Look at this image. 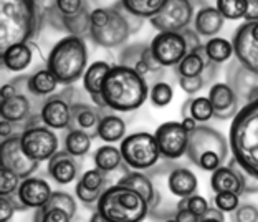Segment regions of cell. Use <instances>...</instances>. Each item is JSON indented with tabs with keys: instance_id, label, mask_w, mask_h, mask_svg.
I'll return each instance as SVG.
<instances>
[{
	"instance_id": "1",
	"label": "cell",
	"mask_w": 258,
	"mask_h": 222,
	"mask_svg": "<svg viewBox=\"0 0 258 222\" xmlns=\"http://www.w3.org/2000/svg\"><path fill=\"white\" fill-rule=\"evenodd\" d=\"M42 2L33 0H2L0 2V50L12 45L28 43L37 38L46 22Z\"/></svg>"
},
{
	"instance_id": "2",
	"label": "cell",
	"mask_w": 258,
	"mask_h": 222,
	"mask_svg": "<svg viewBox=\"0 0 258 222\" xmlns=\"http://www.w3.org/2000/svg\"><path fill=\"white\" fill-rule=\"evenodd\" d=\"M103 101L114 113H131L139 109L149 96V86L144 77L131 68L113 65L101 88Z\"/></svg>"
},
{
	"instance_id": "3",
	"label": "cell",
	"mask_w": 258,
	"mask_h": 222,
	"mask_svg": "<svg viewBox=\"0 0 258 222\" xmlns=\"http://www.w3.org/2000/svg\"><path fill=\"white\" fill-rule=\"evenodd\" d=\"M228 146L237 164L258 178V100L242 106L232 120Z\"/></svg>"
},
{
	"instance_id": "4",
	"label": "cell",
	"mask_w": 258,
	"mask_h": 222,
	"mask_svg": "<svg viewBox=\"0 0 258 222\" xmlns=\"http://www.w3.org/2000/svg\"><path fill=\"white\" fill-rule=\"evenodd\" d=\"M88 48L85 38L81 37H63L50 50L46 68L55 75L58 83L72 86L80 78L85 77L88 70Z\"/></svg>"
},
{
	"instance_id": "5",
	"label": "cell",
	"mask_w": 258,
	"mask_h": 222,
	"mask_svg": "<svg viewBox=\"0 0 258 222\" xmlns=\"http://www.w3.org/2000/svg\"><path fill=\"white\" fill-rule=\"evenodd\" d=\"M95 209L108 222H143L149 215V202L139 192L121 184H111Z\"/></svg>"
},
{
	"instance_id": "6",
	"label": "cell",
	"mask_w": 258,
	"mask_h": 222,
	"mask_svg": "<svg viewBox=\"0 0 258 222\" xmlns=\"http://www.w3.org/2000/svg\"><path fill=\"white\" fill-rule=\"evenodd\" d=\"M228 153H230V146L227 138L215 128L199 125L192 133H189V146H187L185 156L194 166L202 171L214 173L220 166H225Z\"/></svg>"
},
{
	"instance_id": "7",
	"label": "cell",
	"mask_w": 258,
	"mask_h": 222,
	"mask_svg": "<svg viewBox=\"0 0 258 222\" xmlns=\"http://www.w3.org/2000/svg\"><path fill=\"white\" fill-rule=\"evenodd\" d=\"M22 148L32 161L43 162L50 161L58 151V136L53 130L45 126L40 115H33L25 123V128L20 133Z\"/></svg>"
},
{
	"instance_id": "8",
	"label": "cell",
	"mask_w": 258,
	"mask_h": 222,
	"mask_svg": "<svg viewBox=\"0 0 258 222\" xmlns=\"http://www.w3.org/2000/svg\"><path fill=\"white\" fill-rule=\"evenodd\" d=\"M119 149L124 164L129 169H136L141 173H146L148 169L154 168L161 157L156 136L148 131L127 134L121 141Z\"/></svg>"
},
{
	"instance_id": "9",
	"label": "cell",
	"mask_w": 258,
	"mask_h": 222,
	"mask_svg": "<svg viewBox=\"0 0 258 222\" xmlns=\"http://www.w3.org/2000/svg\"><path fill=\"white\" fill-rule=\"evenodd\" d=\"M131 28L126 20V10L121 2L109 7V17L106 23L99 28H90V38L93 43L103 48H118L127 42Z\"/></svg>"
},
{
	"instance_id": "10",
	"label": "cell",
	"mask_w": 258,
	"mask_h": 222,
	"mask_svg": "<svg viewBox=\"0 0 258 222\" xmlns=\"http://www.w3.org/2000/svg\"><path fill=\"white\" fill-rule=\"evenodd\" d=\"M75 90L68 86L61 93L51 95L50 98L42 101L40 108V120L50 130H67L70 128V120H72V106H73Z\"/></svg>"
},
{
	"instance_id": "11",
	"label": "cell",
	"mask_w": 258,
	"mask_h": 222,
	"mask_svg": "<svg viewBox=\"0 0 258 222\" xmlns=\"http://www.w3.org/2000/svg\"><path fill=\"white\" fill-rule=\"evenodd\" d=\"M194 20V5L189 0H167L164 9L151 19L152 28L159 33L182 32Z\"/></svg>"
},
{
	"instance_id": "12",
	"label": "cell",
	"mask_w": 258,
	"mask_h": 222,
	"mask_svg": "<svg viewBox=\"0 0 258 222\" xmlns=\"http://www.w3.org/2000/svg\"><path fill=\"white\" fill-rule=\"evenodd\" d=\"M233 57L242 67L258 73V22L242 23L232 38Z\"/></svg>"
},
{
	"instance_id": "13",
	"label": "cell",
	"mask_w": 258,
	"mask_h": 222,
	"mask_svg": "<svg viewBox=\"0 0 258 222\" xmlns=\"http://www.w3.org/2000/svg\"><path fill=\"white\" fill-rule=\"evenodd\" d=\"M154 136L157 146H159L161 157H164L166 161H175L185 156L187 146H189V133L184 130L182 123H162L156 130Z\"/></svg>"
},
{
	"instance_id": "14",
	"label": "cell",
	"mask_w": 258,
	"mask_h": 222,
	"mask_svg": "<svg viewBox=\"0 0 258 222\" xmlns=\"http://www.w3.org/2000/svg\"><path fill=\"white\" fill-rule=\"evenodd\" d=\"M152 55L162 68L177 67L184 57L189 53L185 40L180 32H164L157 33L149 43Z\"/></svg>"
},
{
	"instance_id": "15",
	"label": "cell",
	"mask_w": 258,
	"mask_h": 222,
	"mask_svg": "<svg viewBox=\"0 0 258 222\" xmlns=\"http://www.w3.org/2000/svg\"><path fill=\"white\" fill-rule=\"evenodd\" d=\"M0 166H5L15 173L20 179H27L37 173L40 162L32 161L22 148L20 134L2 139L0 143Z\"/></svg>"
},
{
	"instance_id": "16",
	"label": "cell",
	"mask_w": 258,
	"mask_h": 222,
	"mask_svg": "<svg viewBox=\"0 0 258 222\" xmlns=\"http://www.w3.org/2000/svg\"><path fill=\"white\" fill-rule=\"evenodd\" d=\"M225 77H227V85L233 90L238 101L243 106L258 100V73L250 72V70L242 67L233 58L227 65Z\"/></svg>"
},
{
	"instance_id": "17",
	"label": "cell",
	"mask_w": 258,
	"mask_h": 222,
	"mask_svg": "<svg viewBox=\"0 0 258 222\" xmlns=\"http://www.w3.org/2000/svg\"><path fill=\"white\" fill-rule=\"evenodd\" d=\"M51 194H53V191L45 179L30 176L27 179H22L20 188L14 194V197L19 202L20 211H28V209L37 211L50 201Z\"/></svg>"
},
{
	"instance_id": "18",
	"label": "cell",
	"mask_w": 258,
	"mask_h": 222,
	"mask_svg": "<svg viewBox=\"0 0 258 222\" xmlns=\"http://www.w3.org/2000/svg\"><path fill=\"white\" fill-rule=\"evenodd\" d=\"M209 101L217 120H233L240 111V101L227 83H215L209 90Z\"/></svg>"
},
{
	"instance_id": "19",
	"label": "cell",
	"mask_w": 258,
	"mask_h": 222,
	"mask_svg": "<svg viewBox=\"0 0 258 222\" xmlns=\"http://www.w3.org/2000/svg\"><path fill=\"white\" fill-rule=\"evenodd\" d=\"M81 166H83V157L72 156L64 149H61L48 161L46 171H48V176L53 179L56 184L67 186L78 178Z\"/></svg>"
},
{
	"instance_id": "20",
	"label": "cell",
	"mask_w": 258,
	"mask_h": 222,
	"mask_svg": "<svg viewBox=\"0 0 258 222\" xmlns=\"http://www.w3.org/2000/svg\"><path fill=\"white\" fill-rule=\"evenodd\" d=\"M210 188L219 194V192H233V194H243V178L242 168H240L235 159L230 157L225 166L215 169L210 176Z\"/></svg>"
},
{
	"instance_id": "21",
	"label": "cell",
	"mask_w": 258,
	"mask_h": 222,
	"mask_svg": "<svg viewBox=\"0 0 258 222\" xmlns=\"http://www.w3.org/2000/svg\"><path fill=\"white\" fill-rule=\"evenodd\" d=\"M99 120H101V108L86 103H73L68 131H83L91 138H96Z\"/></svg>"
},
{
	"instance_id": "22",
	"label": "cell",
	"mask_w": 258,
	"mask_h": 222,
	"mask_svg": "<svg viewBox=\"0 0 258 222\" xmlns=\"http://www.w3.org/2000/svg\"><path fill=\"white\" fill-rule=\"evenodd\" d=\"M111 70V65L106 62H95L88 67L85 77H83V86L86 93L90 95V98L93 100V103L96 104L98 108L106 109V104L103 101L101 96V88L104 83V78L108 77Z\"/></svg>"
},
{
	"instance_id": "23",
	"label": "cell",
	"mask_w": 258,
	"mask_h": 222,
	"mask_svg": "<svg viewBox=\"0 0 258 222\" xmlns=\"http://www.w3.org/2000/svg\"><path fill=\"white\" fill-rule=\"evenodd\" d=\"M0 116L5 121L15 123V125H22L32 118V101L27 96L25 91H19L15 96L9 98V100L0 101Z\"/></svg>"
},
{
	"instance_id": "24",
	"label": "cell",
	"mask_w": 258,
	"mask_h": 222,
	"mask_svg": "<svg viewBox=\"0 0 258 222\" xmlns=\"http://www.w3.org/2000/svg\"><path fill=\"white\" fill-rule=\"evenodd\" d=\"M167 186L174 197L182 199V197H189L192 194H196L199 183H197V176L190 169L174 164L167 174Z\"/></svg>"
},
{
	"instance_id": "25",
	"label": "cell",
	"mask_w": 258,
	"mask_h": 222,
	"mask_svg": "<svg viewBox=\"0 0 258 222\" xmlns=\"http://www.w3.org/2000/svg\"><path fill=\"white\" fill-rule=\"evenodd\" d=\"M98 138L104 143H121L126 138V123L111 109H101L98 125Z\"/></svg>"
},
{
	"instance_id": "26",
	"label": "cell",
	"mask_w": 258,
	"mask_h": 222,
	"mask_svg": "<svg viewBox=\"0 0 258 222\" xmlns=\"http://www.w3.org/2000/svg\"><path fill=\"white\" fill-rule=\"evenodd\" d=\"M224 23L225 19L220 15V12L215 7H209V5L197 10V14L194 15V30L201 37H217L222 28H224Z\"/></svg>"
},
{
	"instance_id": "27",
	"label": "cell",
	"mask_w": 258,
	"mask_h": 222,
	"mask_svg": "<svg viewBox=\"0 0 258 222\" xmlns=\"http://www.w3.org/2000/svg\"><path fill=\"white\" fill-rule=\"evenodd\" d=\"M148 43H133L122 48L121 55L118 58V65L131 68L133 72H136L141 77H146L149 73L148 68Z\"/></svg>"
},
{
	"instance_id": "28",
	"label": "cell",
	"mask_w": 258,
	"mask_h": 222,
	"mask_svg": "<svg viewBox=\"0 0 258 222\" xmlns=\"http://www.w3.org/2000/svg\"><path fill=\"white\" fill-rule=\"evenodd\" d=\"M58 85L60 83H58V80L55 78V75L46 67H43L28 75L27 91L30 93L32 96H37V98H50L51 95H55Z\"/></svg>"
},
{
	"instance_id": "29",
	"label": "cell",
	"mask_w": 258,
	"mask_h": 222,
	"mask_svg": "<svg viewBox=\"0 0 258 222\" xmlns=\"http://www.w3.org/2000/svg\"><path fill=\"white\" fill-rule=\"evenodd\" d=\"M2 53V67L9 72L19 73L30 67L33 62V50L28 43H17L9 46Z\"/></svg>"
},
{
	"instance_id": "30",
	"label": "cell",
	"mask_w": 258,
	"mask_h": 222,
	"mask_svg": "<svg viewBox=\"0 0 258 222\" xmlns=\"http://www.w3.org/2000/svg\"><path fill=\"white\" fill-rule=\"evenodd\" d=\"M214 63L209 60L207 55L204 51V46L199 48L197 51H190L184 57V60L175 67V75L185 78H194V77H204L205 72L212 67Z\"/></svg>"
},
{
	"instance_id": "31",
	"label": "cell",
	"mask_w": 258,
	"mask_h": 222,
	"mask_svg": "<svg viewBox=\"0 0 258 222\" xmlns=\"http://www.w3.org/2000/svg\"><path fill=\"white\" fill-rule=\"evenodd\" d=\"M95 166L96 169H101L103 173H113V171H118L121 168H126L124 161H122V154H121V149L116 148L113 144H104V146H99V148L95 151Z\"/></svg>"
},
{
	"instance_id": "32",
	"label": "cell",
	"mask_w": 258,
	"mask_h": 222,
	"mask_svg": "<svg viewBox=\"0 0 258 222\" xmlns=\"http://www.w3.org/2000/svg\"><path fill=\"white\" fill-rule=\"evenodd\" d=\"M180 115L184 118H194L197 123H207L214 118V108L207 96H189L180 106Z\"/></svg>"
},
{
	"instance_id": "33",
	"label": "cell",
	"mask_w": 258,
	"mask_h": 222,
	"mask_svg": "<svg viewBox=\"0 0 258 222\" xmlns=\"http://www.w3.org/2000/svg\"><path fill=\"white\" fill-rule=\"evenodd\" d=\"M116 184L126 186V188H129V189L139 192V194L143 196L148 202H151L152 194H154V186H152L151 178L146 173H141V171L122 173V176L118 179V183Z\"/></svg>"
},
{
	"instance_id": "34",
	"label": "cell",
	"mask_w": 258,
	"mask_h": 222,
	"mask_svg": "<svg viewBox=\"0 0 258 222\" xmlns=\"http://www.w3.org/2000/svg\"><path fill=\"white\" fill-rule=\"evenodd\" d=\"M204 51L214 65H220V63H227L232 60L233 45L230 40H227V38L214 37V38H209L207 42L204 43Z\"/></svg>"
},
{
	"instance_id": "35",
	"label": "cell",
	"mask_w": 258,
	"mask_h": 222,
	"mask_svg": "<svg viewBox=\"0 0 258 222\" xmlns=\"http://www.w3.org/2000/svg\"><path fill=\"white\" fill-rule=\"evenodd\" d=\"M167 0H124L122 7L138 19H152L164 9Z\"/></svg>"
},
{
	"instance_id": "36",
	"label": "cell",
	"mask_w": 258,
	"mask_h": 222,
	"mask_svg": "<svg viewBox=\"0 0 258 222\" xmlns=\"http://www.w3.org/2000/svg\"><path fill=\"white\" fill-rule=\"evenodd\" d=\"M64 151L76 157H83L90 153L93 138L83 131H68L64 136Z\"/></svg>"
},
{
	"instance_id": "37",
	"label": "cell",
	"mask_w": 258,
	"mask_h": 222,
	"mask_svg": "<svg viewBox=\"0 0 258 222\" xmlns=\"http://www.w3.org/2000/svg\"><path fill=\"white\" fill-rule=\"evenodd\" d=\"M215 9L225 20H240L247 12V0H217Z\"/></svg>"
},
{
	"instance_id": "38",
	"label": "cell",
	"mask_w": 258,
	"mask_h": 222,
	"mask_svg": "<svg viewBox=\"0 0 258 222\" xmlns=\"http://www.w3.org/2000/svg\"><path fill=\"white\" fill-rule=\"evenodd\" d=\"M149 98H151L152 106L164 108L172 101L174 90L171 85L166 83V81H156V83H152V86L149 88Z\"/></svg>"
},
{
	"instance_id": "39",
	"label": "cell",
	"mask_w": 258,
	"mask_h": 222,
	"mask_svg": "<svg viewBox=\"0 0 258 222\" xmlns=\"http://www.w3.org/2000/svg\"><path fill=\"white\" fill-rule=\"evenodd\" d=\"M80 183L90 191H106L109 188V178L101 169H90L80 178Z\"/></svg>"
},
{
	"instance_id": "40",
	"label": "cell",
	"mask_w": 258,
	"mask_h": 222,
	"mask_svg": "<svg viewBox=\"0 0 258 222\" xmlns=\"http://www.w3.org/2000/svg\"><path fill=\"white\" fill-rule=\"evenodd\" d=\"M45 206L61 209V211L67 212L70 217H75L76 211H78V206H76L75 197L72 194H68V192H64V191H53V194H51L50 201L46 202Z\"/></svg>"
},
{
	"instance_id": "41",
	"label": "cell",
	"mask_w": 258,
	"mask_h": 222,
	"mask_svg": "<svg viewBox=\"0 0 258 222\" xmlns=\"http://www.w3.org/2000/svg\"><path fill=\"white\" fill-rule=\"evenodd\" d=\"M177 207H185V209H189V211H190L192 214H196L197 217H201V219L210 211V204H209V201L205 199L204 196L197 194V192H196V194L189 196V197H182V199H179Z\"/></svg>"
},
{
	"instance_id": "42",
	"label": "cell",
	"mask_w": 258,
	"mask_h": 222,
	"mask_svg": "<svg viewBox=\"0 0 258 222\" xmlns=\"http://www.w3.org/2000/svg\"><path fill=\"white\" fill-rule=\"evenodd\" d=\"M22 179L5 166H0V196H14L20 188Z\"/></svg>"
},
{
	"instance_id": "43",
	"label": "cell",
	"mask_w": 258,
	"mask_h": 222,
	"mask_svg": "<svg viewBox=\"0 0 258 222\" xmlns=\"http://www.w3.org/2000/svg\"><path fill=\"white\" fill-rule=\"evenodd\" d=\"M72 220L73 217H70L64 211L50 206L40 207L33 214V222H72Z\"/></svg>"
},
{
	"instance_id": "44",
	"label": "cell",
	"mask_w": 258,
	"mask_h": 222,
	"mask_svg": "<svg viewBox=\"0 0 258 222\" xmlns=\"http://www.w3.org/2000/svg\"><path fill=\"white\" fill-rule=\"evenodd\" d=\"M53 7L60 15L75 17L86 9H90V4L83 2V0H56V2H53Z\"/></svg>"
},
{
	"instance_id": "45",
	"label": "cell",
	"mask_w": 258,
	"mask_h": 222,
	"mask_svg": "<svg viewBox=\"0 0 258 222\" xmlns=\"http://www.w3.org/2000/svg\"><path fill=\"white\" fill-rule=\"evenodd\" d=\"M240 206V196L233 192H219L214 196V207L220 212H233Z\"/></svg>"
},
{
	"instance_id": "46",
	"label": "cell",
	"mask_w": 258,
	"mask_h": 222,
	"mask_svg": "<svg viewBox=\"0 0 258 222\" xmlns=\"http://www.w3.org/2000/svg\"><path fill=\"white\" fill-rule=\"evenodd\" d=\"M230 222H258V206L251 202L240 204L232 212Z\"/></svg>"
},
{
	"instance_id": "47",
	"label": "cell",
	"mask_w": 258,
	"mask_h": 222,
	"mask_svg": "<svg viewBox=\"0 0 258 222\" xmlns=\"http://www.w3.org/2000/svg\"><path fill=\"white\" fill-rule=\"evenodd\" d=\"M17 211H20V206L14 196H0V222H10Z\"/></svg>"
},
{
	"instance_id": "48",
	"label": "cell",
	"mask_w": 258,
	"mask_h": 222,
	"mask_svg": "<svg viewBox=\"0 0 258 222\" xmlns=\"http://www.w3.org/2000/svg\"><path fill=\"white\" fill-rule=\"evenodd\" d=\"M103 192L104 191H90V189H86L85 186L80 183V181L75 186L76 197H78V199L83 204H86V206H96L98 201H99V197L103 196Z\"/></svg>"
},
{
	"instance_id": "49",
	"label": "cell",
	"mask_w": 258,
	"mask_h": 222,
	"mask_svg": "<svg viewBox=\"0 0 258 222\" xmlns=\"http://www.w3.org/2000/svg\"><path fill=\"white\" fill-rule=\"evenodd\" d=\"M177 83L180 86V90L185 91L189 96L197 95L199 91L207 83H205V78L204 77H194V78H185V77H179L177 78Z\"/></svg>"
},
{
	"instance_id": "50",
	"label": "cell",
	"mask_w": 258,
	"mask_h": 222,
	"mask_svg": "<svg viewBox=\"0 0 258 222\" xmlns=\"http://www.w3.org/2000/svg\"><path fill=\"white\" fill-rule=\"evenodd\" d=\"M182 33V37L185 40V45H187V50L190 51H197L199 48H202L204 43L201 42V35H199L194 28H185V30L180 32Z\"/></svg>"
},
{
	"instance_id": "51",
	"label": "cell",
	"mask_w": 258,
	"mask_h": 222,
	"mask_svg": "<svg viewBox=\"0 0 258 222\" xmlns=\"http://www.w3.org/2000/svg\"><path fill=\"white\" fill-rule=\"evenodd\" d=\"M242 178H243V194H258V178L245 173L243 169H242Z\"/></svg>"
},
{
	"instance_id": "52",
	"label": "cell",
	"mask_w": 258,
	"mask_h": 222,
	"mask_svg": "<svg viewBox=\"0 0 258 222\" xmlns=\"http://www.w3.org/2000/svg\"><path fill=\"white\" fill-rule=\"evenodd\" d=\"M174 219L175 222H201V217H197L196 214H192L185 207H177V212H175Z\"/></svg>"
},
{
	"instance_id": "53",
	"label": "cell",
	"mask_w": 258,
	"mask_h": 222,
	"mask_svg": "<svg viewBox=\"0 0 258 222\" xmlns=\"http://www.w3.org/2000/svg\"><path fill=\"white\" fill-rule=\"evenodd\" d=\"M243 20L250 22H258V0H247V12H245Z\"/></svg>"
},
{
	"instance_id": "54",
	"label": "cell",
	"mask_w": 258,
	"mask_h": 222,
	"mask_svg": "<svg viewBox=\"0 0 258 222\" xmlns=\"http://www.w3.org/2000/svg\"><path fill=\"white\" fill-rule=\"evenodd\" d=\"M201 222H225L224 212H220L219 209H215V207H210V211L204 215Z\"/></svg>"
},
{
	"instance_id": "55",
	"label": "cell",
	"mask_w": 258,
	"mask_h": 222,
	"mask_svg": "<svg viewBox=\"0 0 258 222\" xmlns=\"http://www.w3.org/2000/svg\"><path fill=\"white\" fill-rule=\"evenodd\" d=\"M14 130H15V123H10V121L2 120V123H0V134H2V139H7V138L15 136Z\"/></svg>"
},
{
	"instance_id": "56",
	"label": "cell",
	"mask_w": 258,
	"mask_h": 222,
	"mask_svg": "<svg viewBox=\"0 0 258 222\" xmlns=\"http://www.w3.org/2000/svg\"><path fill=\"white\" fill-rule=\"evenodd\" d=\"M180 123H182L184 130H185L187 133H192V131L199 126V125H197V121L194 120V118H182V121H180Z\"/></svg>"
},
{
	"instance_id": "57",
	"label": "cell",
	"mask_w": 258,
	"mask_h": 222,
	"mask_svg": "<svg viewBox=\"0 0 258 222\" xmlns=\"http://www.w3.org/2000/svg\"><path fill=\"white\" fill-rule=\"evenodd\" d=\"M90 222H108V220H106V219H103L101 215H99V214H98V212L95 211V212H93V215H91Z\"/></svg>"
},
{
	"instance_id": "58",
	"label": "cell",
	"mask_w": 258,
	"mask_h": 222,
	"mask_svg": "<svg viewBox=\"0 0 258 222\" xmlns=\"http://www.w3.org/2000/svg\"><path fill=\"white\" fill-rule=\"evenodd\" d=\"M162 222H175V219L172 217V219H167V220H162Z\"/></svg>"
}]
</instances>
